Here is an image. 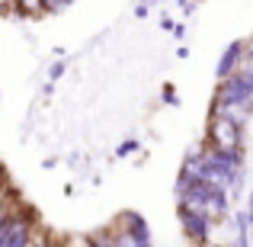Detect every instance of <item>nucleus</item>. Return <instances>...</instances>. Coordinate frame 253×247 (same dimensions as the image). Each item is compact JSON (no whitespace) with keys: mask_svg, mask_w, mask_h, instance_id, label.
Instances as JSON below:
<instances>
[{"mask_svg":"<svg viewBox=\"0 0 253 247\" xmlns=\"http://www.w3.org/2000/svg\"><path fill=\"white\" fill-rule=\"evenodd\" d=\"M202 142L218 145V148H247V125H237L224 116H209Z\"/></svg>","mask_w":253,"mask_h":247,"instance_id":"f257e3e1","label":"nucleus"},{"mask_svg":"<svg viewBox=\"0 0 253 247\" xmlns=\"http://www.w3.org/2000/svg\"><path fill=\"white\" fill-rule=\"evenodd\" d=\"M112 228L119 231L122 247H151V244H154V235H151L148 218H144L141 212H135V209L119 212L116 222H112Z\"/></svg>","mask_w":253,"mask_h":247,"instance_id":"f03ea898","label":"nucleus"},{"mask_svg":"<svg viewBox=\"0 0 253 247\" xmlns=\"http://www.w3.org/2000/svg\"><path fill=\"white\" fill-rule=\"evenodd\" d=\"M176 222H179L183 238L189 244H211L215 228H218L202 209H189V205H179V202H176Z\"/></svg>","mask_w":253,"mask_h":247,"instance_id":"7ed1b4c3","label":"nucleus"},{"mask_svg":"<svg viewBox=\"0 0 253 247\" xmlns=\"http://www.w3.org/2000/svg\"><path fill=\"white\" fill-rule=\"evenodd\" d=\"M209 116H224V119H231V122H237V125H250V119H253V99L224 103V99H215V97H211Z\"/></svg>","mask_w":253,"mask_h":247,"instance_id":"20e7f679","label":"nucleus"},{"mask_svg":"<svg viewBox=\"0 0 253 247\" xmlns=\"http://www.w3.org/2000/svg\"><path fill=\"white\" fill-rule=\"evenodd\" d=\"M241 55H244V39H234V42L221 51V58H218V64H215V77H218V81H221V77H228L231 71L237 68Z\"/></svg>","mask_w":253,"mask_h":247,"instance_id":"39448f33","label":"nucleus"},{"mask_svg":"<svg viewBox=\"0 0 253 247\" xmlns=\"http://www.w3.org/2000/svg\"><path fill=\"white\" fill-rule=\"evenodd\" d=\"M10 13L16 19H42L45 6H42V0H10Z\"/></svg>","mask_w":253,"mask_h":247,"instance_id":"423d86ee","label":"nucleus"},{"mask_svg":"<svg viewBox=\"0 0 253 247\" xmlns=\"http://www.w3.org/2000/svg\"><path fill=\"white\" fill-rule=\"evenodd\" d=\"M234 71L241 74V81L253 90V58H250V55H241V61H237V68H234Z\"/></svg>","mask_w":253,"mask_h":247,"instance_id":"0eeeda50","label":"nucleus"},{"mask_svg":"<svg viewBox=\"0 0 253 247\" xmlns=\"http://www.w3.org/2000/svg\"><path fill=\"white\" fill-rule=\"evenodd\" d=\"M68 64H71V61H68L64 55H61V58H55V61L48 64V81H61V77L68 74Z\"/></svg>","mask_w":253,"mask_h":247,"instance_id":"6e6552de","label":"nucleus"},{"mask_svg":"<svg viewBox=\"0 0 253 247\" xmlns=\"http://www.w3.org/2000/svg\"><path fill=\"white\" fill-rule=\"evenodd\" d=\"M71 3H74V0H42V6H45V16H55V13H64Z\"/></svg>","mask_w":253,"mask_h":247,"instance_id":"1a4fd4ad","label":"nucleus"},{"mask_svg":"<svg viewBox=\"0 0 253 247\" xmlns=\"http://www.w3.org/2000/svg\"><path fill=\"white\" fill-rule=\"evenodd\" d=\"M135 151H141V145H138L135 138H125V142H122V145L116 148V157H131Z\"/></svg>","mask_w":253,"mask_h":247,"instance_id":"9d476101","label":"nucleus"},{"mask_svg":"<svg viewBox=\"0 0 253 247\" xmlns=\"http://www.w3.org/2000/svg\"><path fill=\"white\" fill-rule=\"evenodd\" d=\"M161 99H164L167 106H179V93H176V87H173V84H164Z\"/></svg>","mask_w":253,"mask_h":247,"instance_id":"9b49d317","label":"nucleus"},{"mask_svg":"<svg viewBox=\"0 0 253 247\" xmlns=\"http://www.w3.org/2000/svg\"><path fill=\"white\" fill-rule=\"evenodd\" d=\"M148 13H151V6L144 3V0H138L135 3V19H148Z\"/></svg>","mask_w":253,"mask_h":247,"instance_id":"f8f14e48","label":"nucleus"},{"mask_svg":"<svg viewBox=\"0 0 253 247\" xmlns=\"http://www.w3.org/2000/svg\"><path fill=\"white\" fill-rule=\"evenodd\" d=\"M170 36L176 39V42H183V36H186V23H173V29H170Z\"/></svg>","mask_w":253,"mask_h":247,"instance_id":"ddd939ff","label":"nucleus"},{"mask_svg":"<svg viewBox=\"0 0 253 247\" xmlns=\"http://www.w3.org/2000/svg\"><path fill=\"white\" fill-rule=\"evenodd\" d=\"M244 55H250V58H253V36L244 39Z\"/></svg>","mask_w":253,"mask_h":247,"instance_id":"4468645a","label":"nucleus"},{"mask_svg":"<svg viewBox=\"0 0 253 247\" xmlns=\"http://www.w3.org/2000/svg\"><path fill=\"white\" fill-rule=\"evenodd\" d=\"M176 58H189V45L179 42V45H176Z\"/></svg>","mask_w":253,"mask_h":247,"instance_id":"2eb2a0df","label":"nucleus"},{"mask_svg":"<svg viewBox=\"0 0 253 247\" xmlns=\"http://www.w3.org/2000/svg\"><path fill=\"white\" fill-rule=\"evenodd\" d=\"M173 23H176V19H173V16H161V26H164V29H167V32L173 29Z\"/></svg>","mask_w":253,"mask_h":247,"instance_id":"dca6fc26","label":"nucleus"},{"mask_svg":"<svg viewBox=\"0 0 253 247\" xmlns=\"http://www.w3.org/2000/svg\"><path fill=\"white\" fill-rule=\"evenodd\" d=\"M55 164H58V157H42V167H45V170H51Z\"/></svg>","mask_w":253,"mask_h":247,"instance_id":"f3484780","label":"nucleus"},{"mask_svg":"<svg viewBox=\"0 0 253 247\" xmlns=\"http://www.w3.org/2000/svg\"><path fill=\"white\" fill-rule=\"evenodd\" d=\"M6 13H10V3H3V0H0V16H6Z\"/></svg>","mask_w":253,"mask_h":247,"instance_id":"a211bd4d","label":"nucleus"},{"mask_svg":"<svg viewBox=\"0 0 253 247\" xmlns=\"http://www.w3.org/2000/svg\"><path fill=\"white\" fill-rule=\"evenodd\" d=\"M247 202H250V205H253V190H250V196H247Z\"/></svg>","mask_w":253,"mask_h":247,"instance_id":"6ab92c4d","label":"nucleus"},{"mask_svg":"<svg viewBox=\"0 0 253 247\" xmlns=\"http://www.w3.org/2000/svg\"><path fill=\"white\" fill-rule=\"evenodd\" d=\"M157 3H161V0H157Z\"/></svg>","mask_w":253,"mask_h":247,"instance_id":"aec40b11","label":"nucleus"},{"mask_svg":"<svg viewBox=\"0 0 253 247\" xmlns=\"http://www.w3.org/2000/svg\"><path fill=\"white\" fill-rule=\"evenodd\" d=\"M250 122H253V119H250Z\"/></svg>","mask_w":253,"mask_h":247,"instance_id":"412c9836","label":"nucleus"}]
</instances>
